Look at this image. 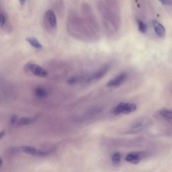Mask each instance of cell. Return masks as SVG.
Returning a JSON list of instances; mask_svg holds the SVG:
<instances>
[{
  "mask_svg": "<svg viewBox=\"0 0 172 172\" xmlns=\"http://www.w3.org/2000/svg\"><path fill=\"white\" fill-rule=\"evenodd\" d=\"M161 2L164 5H170V3L168 1H161Z\"/></svg>",
  "mask_w": 172,
  "mask_h": 172,
  "instance_id": "22",
  "label": "cell"
},
{
  "mask_svg": "<svg viewBox=\"0 0 172 172\" xmlns=\"http://www.w3.org/2000/svg\"><path fill=\"white\" fill-rule=\"evenodd\" d=\"M121 155L118 153H116L114 154L112 157V161L114 164H117L121 161Z\"/></svg>",
  "mask_w": 172,
  "mask_h": 172,
  "instance_id": "18",
  "label": "cell"
},
{
  "mask_svg": "<svg viewBox=\"0 0 172 172\" xmlns=\"http://www.w3.org/2000/svg\"><path fill=\"white\" fill-rule=\"evenodd\" d=\"M127 74L124 73L118 75L114 78L110 80L107 83V86L109 87H116L119 86L125 81L127 77Z\"/></svg>",
  "mask_w": 172,
  "mask_h": 172,
  "instance_id": "8",
  "label": "cell"
},
{
  "mask_svg": "<svg viewBox=\"0 0 172 172\" xmlns=\"http://www.w3.org/2000/svg\"><path fill=\"white\" fill-rule=\"evenodd\" d=\"M142 157V155L141 154L133 153L127 155L126 159L128 162L133 164H136L140 161Z\"/></svg>",
  "mask_w": 172,
  "mask_h": 172,
  "instance_id": "11",
  "label": "cell"
},
{
  "mask_svg": "<svg viewBox=\"0 0 172 172\" xmlns=\"http://www.w3.org/2000/svg\"><path fill=\"white\" fill-rule=\"evenodd\" d=\"M82 16L90 26L97 33H100V27L94 12L89 3L84 2L82 4Z\"/></svg>",
  "mask_w": 172,
  "mask_h": 172,
  "instance_id": "3",
  "label": "cell"
},
{
  "mask_svg": "<svg viewBox=\"0 0 172 172\" xmlns=\"http://www.w3.org/2000/svg\"><path fill=\"white\" fill-rule=\"evenodd\" d=\"M137 109V106L133 103L122 102L112 109V113L115 115L128 114L132 112Z\"/></svg>",
  "mask_w": 172,
  "mask_h": 172,
  "instance_id": "4",
  "label": "cell"
},
{
  "mask_svg": "<svg viewBox=\"0 0 172 172\" xmlns=\"http://www.w3.org/2000/svg\"><path fill=\"white\" fill-rule=\"evenodd\" d=\"M153 25L156 33L161 37H163L165 35L166 30L165 27L157 21H153Z\"/></svg>",
  "mask_w": 172,
  "mask_h": 172,
  "instance_id": "10",
  "label": "cell"
},
{
  "mask_svg": "<svg viewBox=\"0 0 172 172\" xmlns=\"http://www.w3.org/2000/svg\"><path fill=\"white\" fill-rule=\"evenodd\" d=\"M21 149L24 152L32 156H37L38 150L33 146H23Z\"/></svg>",
  "mask_w": 172,
  "mask_h": 172,
  "instance_id": "12",
  "label": "cell"
},
{
  "mask_svg": "<svg viewBox=\"0 0 172 172\" xmlns=\"http://www.w3.org/2000/svg\"><path fill=\"white\" fill-rule=\"evenodd\" d=\"M18 117L17 115L14 114L12 116L11 119V124H14L17 122Z\"/></svg>",
  "mask_w": 172,
  "mask_h": 172,
  "instance_id": "21",
  "label": "cell"
},
{
  "mask_svg": "<svg viewBox=\"0 0 172 172\" xmlns=\"http://www.w3.org/2000/svg\"><path fill=\"white\" fill-rule=\"evenodd\" d=\"M35 93L37 96L39 98H46L47 93L46 90L42 87H37L35 90Z\"/></svg>",
  "mask_w": 172,
  "mask_h": 172,
  "instance_id": "15",
  "label": "cell"
},
{
  "mask_svg": "<svg viewBox=\"0 0 172 172\" xmlns=\"http://www.w3.org/2000/svg\"><path fill=\"white\" fill-rule=\"evenodd\" d=\"M137 22L139 31L142 33H145L147 30V26L146 24L139 20H138Z\"/></svg>",
  "mask_w": 172,
  "mask_h": 172,
  "instance_id": "17",
  "label": "cell"
},
{
  "mask_svg": "<svg viewBox=\"0 0 172 172\" xmlns=\"http://www.w3.org/2000/svg\"><path fill=\"white\" fill-rule=\"evenodd\" d=\"M110 67V64H106L87 77L86 79L87 82H90L101 79L107 73L109 70Z\"/></svg>",
  "mask_w": 172,
  "mask_h": 172,
  "instance_id": "5",
  "label": "cell"
},
{
  "mask_svg": "<svg viewBox=\"0 0 172 172\" xmlns=\"http://www.w3.org/2000/svg\"><path fill=\"white\" fill-rule=\"evenodd\" d=\"M150 119H143L135 123L127 131V133L133 134L137 133L144 129L146 127L150 125Z\"/></svg>",
  "mask_w": 172,
  "mask_h": 172,
  "instance_id": "6",
  "label": "cell"
},
{
  "mask_svg": "<svg viewBox=\"0 0 172 172\" xmlns=\"http://www.w3.org/2000/svg\"><path fill=\"white\" fill-rule=\"evenodd\" d=\"M71 16L72 31L75 37L86 42H91L98 41L99 34L90 26L82 15L74 13Z\"/></svg>",
  "mask_w": 172,
  "mask_h": 172,
  "instance_id": "2",
  "label": "cell"
},
{
  "mask_svg": "<svg viewBox=\"0 0 172 172\" xmlns=\"http://www.w3.org/2000/svg\"><path fill=\"white\" fill-rule=\"evenodd\" d=\"M5 131H2L1 133V136H0V138L2 139L5 135Z\"/></svg>",
  "mask_w": 172,
  "mask_h": 172,
  "instance_id": "23",
  "label": "cell"
},
{
  "mask_svg": "<svg viewBox=\"0 0 172 172\" xmlns=\"http://www.w3.org/2000/svg\"><path fill=\"white\" fill-rule=\"evenodd\" d=\"M2 163V158L0 159V166H1Z\"/></svg>",
  "mask_w": 172,
  "mask_h": 172,
  "instance_id": "25",
  "label": "cell"
},
{
  "mask_svg": "<svg viewBox=\"0 0 172 172\" xmlns=\"http://www.w3.org/2000/svg\"><path fill=\"white\" fill-rule=\"evenodd\" d=\"M82 77H71L68 79L67 83L70 85H74V84L77 83Z\"/></svg>",
  "mask_w": 172,
  "mask_h": 172,
  "instance_id": "19",
  "label": "cell"
},
{
  "mask_svg": "<svg viewBox=\"0 0 172 172\" xmlns=\"http://www.w3.org/2000/svg\"><path fill=\"white\" fill-rule=\"evenodd\" d=\"M26 40L32 46L35 48L39 49L42 48V45L37 38L32 37H27L26 39Z\"/></svg>",
  "mask_w": 172,
  "mask_h": 172,
  "instance_id": "13",
  "label": "cell"
},
{
  "mask_svg": "<svg viewBox=\"0 0 172 172\" xmlns=\"http://www.w3.org/2000/svg\"><path fill=\"white\" fill-rule=\"evenodd\" d=\"M25 69L37 77H45L47 74V72L45 69L34 63H29L27 64L25 66Z\"/></svg>",
  "mask_w": 172,
  "mask_h": 172,
  "instance_id": "7",
  "label": "cell"
},
{
  "mask_svg": "<svg viewBox=\"0 0 172 172\" xmlns=\"http://www.w3.org/2000/svg\"><path fill=\"white\" fill-rule=\"evenodd\" d=\"M33 121V119L29 118L22 117L19 120L18 123L19 126H23L29 125Z\"/></svg>",
  "mask_w": 172,
  "mask_h": 172,
  "instance_id": "16",
  "label": "cell"
},
{
  "mask_svg": "<svg viewBox=\"0 0 172 172\" xmlns=\"http://www.w3.org/2000/svg\"><path fill=\"white\" fill-rule=\"evenodd\" d=\"M46 20L48 22L49 25L53 29L56 27L57 21L56 17L54 12L51 10L47 11L45 14Z\"/></svg>",
  "mask_w": 172,
  "mask_h": 172,
  "instance_id": "9",
  "label": "cell"
},
{
  "mask_svg": "<svg viewBox=\"0 0 172 172\" xmlns=\"http://www.w3.org/2000/svg\"><path fill=\"white\" fill-rule=\"evenodd\" d=\"M25 2L26 1H25V0H23V1H22V0H21V1H20V3L21 5L22 6H23Z\"/></svg>",
  "mask_w": 172,
  "mask_h": 172,
  "instance_id": "24",
  "label": "cell"
},
{
  "mask_svg": "<svg viewBox=\"0 0 172 172\" xmlns=\"http://www.w3.org/2000/svg\"><path fill=\"white\" fill-rule=\"evenodd\" d=\"M160 116L164 119L167 120H172V110L163 109L159 111Z\"/></svg>",
  "mask_w": 172,
  "mask_h": 172,
  "instance_id": "14",
  "label": "cell"
},
{
  "mask_svg": "<svg viewBox=\"0 0 172 172\" xmlns=\"http://www.w3.org/2000/svg\"><path fill=\"white\" fill-rule=\"evenodd\" d=\"M5 15L2 13L0 14V26L1 27L3 26L5 22Z\"/></svg>",
  "mask_w": 172,
  "mask_h": 172,
  "instance_id": "20",
  "label": "cell"
},
{
  "mask_svg": "<svg viewBox=\"0 0 172 172\" xmlns=\"http://www.w3.org/2000/svg\"><path fill=\"white\" fill-rule=\"evenodd\" d=\"M99 14L107 34L112 36L121 27V6L117 1H99L97 2Z\"/></svg>",
  "mask_w": 172,
  "mask_h": 172,
  "instance_id": "1",
  "label": "cell"
}]
</instances>
